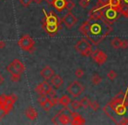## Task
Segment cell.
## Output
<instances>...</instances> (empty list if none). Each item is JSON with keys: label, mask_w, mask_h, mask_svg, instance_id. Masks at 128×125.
Instances as JSON below:
<instances>
[{"label": "cell", "mask_w": 128, "mask_h": 125, "mask_svg": "<svg viewBox=\"0 0 128 125\" xmlns=\"http://www.w3.org/2000/svg\"><path fill=\"white\" fill-rule=\"evenodd\" d=\"M89 30H90V24H89V22H88V21L84 22L80 25V27H79V31H80L81 33L84 34V35H86V36L88 35Z\"/></svg>", "instance_id": "17"}, {"label": "cell", "mask_w": 128, "mask_h": 125, "mask_svg": "<svg viewBox=\"0 0 128 125\" xmlns=\"http://www.w3.org/2000/svg\"><path fill=\"white\" fill-rule=\"evenodd\" d=\"M63 83H64L63 78L59 75L55 74L51 78V84L52 85V87L54 89H59L63 85Z\"/></svg>", "instance_id": "11"}, {"label": "cell", "mask_w": 128, "mask_h": 125, "mask_svg": "<svg viewBox=\"0 0 128 125\" xmlns=\"http://www.w3.org/2000/svg\"><path fill=\"white\" fill-rule=\"evenodd\" d=\"M68 93L73 97H78L84 92V86L78 81H73L69 83V85L66 88Z\"/></svg>", "instance_id": "4"}, {"label": "cell", "mask_w": 128, "mask_h": 125, "mask_svg": "<svg viewBox=\"0 0 128 125\" xmlns=\"http://www.w3.org/2000/svg\"><path fill=\"white\" fill-rule=\"evenodd\" d=\"M61 112H62V111H59V113L58 114L57 116H56V117H58V119L59 124H71V122H72L71 117H70L68 115H66V114L61 113Z\"/></svg>", "instance_id": "13"}, {"label": "cell", "mask_w": 128, "mask_h": 125, "mask_svg": "<svg viewBox=\"0 0 128 125\" xmlns=\"http://www.w3.org/2000/svg\"><path fill=\"white\" fill-rule=\"evenodd\" d=\"M71 107L73 109V110H78V109L81 108V103L80 101H77V100H74V101H72L71 102Z\"/></svg>", "instance_id": "26"}, {"label": "cell", "mask_w": 128, "mask_h": 125, "mask_svg": "<svg viewBox=\"0 0 128 125\" xmlns=\"http://www.w3.org/2000/svg\"><path fill=\"white\" fill-rule=\"evenodd\" d=\"M75 50L78 53H80L83 57H89L92 53V44L89 43V41L86 38H81L76 43L74 46Z\"/></svg>", "instance_id": "2"}, {"label": "cell", "mask_w": 128, "mask_h": 125, "mask_svg": "<svg viewBox=\"0 0 128 125\" xmlns=\"http://www.w3.org/2000/svg\"><path fill=\"white\" fill-rule=\"evenodd\" d=\"M75 7V3L72 0H66V9H67L68 11H71L73 8Z\"/></svg>", "instance_id": "27"}, {"label": "cell", "mask_w": 128, "mask_h": 125, "mask_svg": "<svg viewBox=\"0 0 128 125\" xmlns=\"http://www.w3.org/2000/svg\"><path fill=\"white\" fill-rule=\"evenodd\" d=\"M107 30H110L108 24L104 27H102L101 24L98 23H93L92 24H90V30L88 32V35L86 37L90 38L95 44H96V37H97V44L104 37V35L107 34Z\"/></svg>", "instance_id": "1"}, {"label": "cell", "mask_w": 128, "mask_h": 125, "mask_svg": "<svg viewBox=\"0 0 128 125\" xmlns=\"http://www.w3.org/2000/svg\"><path fill=\"white\" fill-rule=\"evenodd\" d=\"M5 115H6V112L4 111V109H2L1 107H0V119L3 118Z\"/></svg>", "instance_id": "36"}, {"label": "cell", "mask_w": 128, "mask_h": 125, "mask_svg": "<svg viewBox=\"0 0 128 125\" xmlns=\"http://www.w3.org/2000/svg\"><path fill=\"white\" fill-rule=\"evenodd\" d=\"M20 75H12L10 76V80L12 82H18L20 80Z\"/></svg>", "instance_id": "33"}, {"label": "cell", "mask_w": 128, "mask_h": 125, "mask_svg": "<svg viewBox=\"0 0 128 125\" xmlns=\"http://www.w3.org/2000/svg\"><path fill=\"white\" fill-rule=\"evenodd\" d=\"M44 1H46L48 4H52V3H53V2H54V0H44Z\"/></svg>", "instance_id": "39"}, {"label": "cell", "mask_w": 128, "mask_h": 125, "mask_svg": "<svg viewBox=\"0 0 128 125\" xmlns=\"http://www.w3.org/2000/svg\"><path fill=\"white\" fill-rule=\"evenodd\" d=\"M92 58L94 60L96 63H98V65H102L107 60V56L104 51H100V50H96V51H92Z\"/></svg>", "instance_id": "7"}, {"label": "cell", "mask_w": 128, "mask_h": 125, "mask_svg": "<svg viewBox=\"0 0 128 125\" xmlns=\"http://www.w3.org/2000/svg\"><path fill=\"white\" fill-rule=\"evenodd\" d=\"M72 100L68 95H63L60 98H59V104L62 105L64 107H67L68 105L71 103Z\"/></svg>", "instance_id": "16"}, {"label": "cell", "mask_w": 128, "mask_h": 125, "mask_svg": "<svg viewBox=\"0 0 128 125\" xmlns=\"http://www.w3.org/2000/svg\"><path fill=\"white\" fill-rule=\"evenodd\" d=\"M109 5L118 10L120 8V5H121V0H110Z\"/></svg>", "instance_id": "24"}, {"label": "cell", "mask_w": 128, "mask_h": 125, "mask_svg": "<svg viewBox=\"0 0 128 125\" xmlns=\"http://www.w3.org/2000/svg\"><path fill=\"white\" fill-rule=\"evenodd\" d=\"M52 5L58 11H62L66 6V0H54Z\"/></svg>", "instance_id": "15"}, {"label": "cell", "mask_w": 128, "mask_h": 125, "mask_svg": "<svg viewBox=\"0 0 128 125\" xmlns=\"http://www.w3.org/2000/svg\"><path fill=\"white\" fill-rule=\"evenodd\" d=\"M72 115V124H84V119L81 117L79 114L76 112H71Z\"/></svg>", "instance_id": "12"}, {"label": "cell", "mask_w": 128, "mask_h": 125, "mask_svg": "<svg viewBox=\"0 0 128 125\" xmlns=\"http://www.w3.org/2000/svg\"><path fill=\"white\" fill-rule=\"evenodd\" d=\"M84 74V70H83V69H81V68H78V69H77L76 70H75V76H76V77L78 78H82Z\"/></svg>", "instance_id": "29"}, {"label": "cell", "mask_w": 128, "mask_h": 125, "mask_svg": "<svg viewBox=\"0 0 128 125\" xmlns=\"http://www.w3.org/2000/svg\"><path fill=\"white\" fill-rule=\"evenodd\" d=\"M19 2L24 7H28L32 2V0H19Z\"/></svg>", "instance_id": "31"}, {"label": "cell", "mask_w": 128, "mask_h": 125, "mask_svg": "<svg viewBox=\"0 0 128 125\" xmlns=\"http://www.w3.org/2000/svg\"><path fill=\"white\" fill-rule=\"evenodd\" d=\"M32 1H34L35 3H40L42 1H44V0H32Z\"/></svg>", "instance_id": "40"}, {"label": "cell", "mask_w": 128, "mask_h": 125, "mask_svg": "<svg viewBox=\"0 0 128 125\" xmlns=\"http://www.w3.org/2000/svg\"><path fill=\"white\" fill-rule=\"evenodd\" d=\"M5 45H6V44H5L4 41H0V49H4Z\"/></svg>", "instance_id": "37"}, {"label": "cell", "mask_w": 128, "mask_h": 125, "mask_svg": "<svg viewBox=\"0 0 128 125\" xmlns=\"http://www.w3.org/2000/svg\"><path fill=\"white\" fill-rule=\"evenodd\" d=\"M40 105H41V107H42V108L46 110V111H49L52 107L54 106L53 103H52V102L51 101V99H50V98H47V99H46L44 103H41Z\"/></svg>", "instance_id": "18"}, {"label": "cell", "mask_w": 128, "mask_h": 125, "mask_svg": "<svg viewBox=\"0 0 128 125\" xmlns=\"http://www.w3.org/2000/svg\"><path fill=\"white\" fill-rule=\"evenodd\" d=\"M52 85L50 84L46 80H44V82L38 83V84L36 86L35 88V91L36 93H38V95H46V96H49L51 94V92L52 91Z\"/></svg>", "instance_id": "6"}, {"label": "cell", "mask_w": 128, "mask_h": 125, "mask_svg": "<svg viewBox=\"0 0 128 125\" xmlns=\"http://www.w3.org/2000/svg\"><path fill=\"white\" fill-rule=\"evenodd\" d=\"M106 76H107L108 79L113 81L114 79H116V77L118 76V75H117L116 71L113 70V69H111V70H110L109 72L107 73V75H106Z\"/></svg>", "instance_id": "25"}, {"label": "cell", "mask_w": 128, "mask_h": 125, "mask_svg": "<svg viewBox=\"0 0 128 125\" xmlns=\"http://www.w3.org/2000/svg\"><path fill=\"white\" fill-rule=\"evenodd\" d=\"M58 29V24H46V30L48 33L53 34L56 33Z\"/></svg>", "instance_id": "20"}, {"label": "cell", "mask_w": 128, "mask_h": 125, "mask_svg": "<svg viewBox=\"0 0 128 125\" xmlns=\"http://www.w3.org/2000/svg\"><path fill=\"white\" fill-rule=\"evenodd\" d=\"M128 47V42L126 40H121V44H120V49L126 50Z\"/></svg>", "instance_id": "34"}, {"label": "cell", "mask_w": 128, "mask_h": 125, "mask_svg": "<svg viewBox=\"0 0 128 125\" xmlns=\"http://www.w3.org/2000/svg\"><path fill=\"white\" fill-rule=\"evenodd\" d=\"M54 75H55L54 69H52V67H50V66H46V67H44L40 70V76H42L44 80H46V81L51 79Z\"/></svg>", "instance_id": "9"}, {"label": "cell", "mask_w": 128, "mask_h": 125, "mask_svg": "<svg viewBox=\"0 0 128 125\" xmlns=\"http://www.w3.org/2000/svg\"><path fill=\"white\" fill-rule=\"evenodd\" d=\"M91 81H92V83L93 85H98V84H100V83H101L102 77L100 76V75H98V74H96V73H95V74H93L92 76Z\"/></svg>", "instance_id": "21"}, {"label": "cell", "mask_w": 128, "mask_h": 125, "mask_svg": "<svg viewBox=\"0 0 128 125\" xmlns=\"http://www.w3.org/2000/svg\"><path fill=\"white\" fill-rule=\"evenodd\" d=\"M18 46L24 51H30L34 46V40L29 35L23 36L18 42Z\"/></svg>", "instance_id": "5"}, {"label": "cell", "mask_w": 128, "mask_h": 125, "mask_svg": "<svg viewBox=\"0 0 128 125\" xmlns=\"http://www.w3.org/2000/svg\"><path fill=\"white\" fill-rule=\"evenodd\" d=\"M90 107H91L92 110L93 111H97V110H98V108H100V103H98L97 101L91 102V105H90Z\"/></svg>", "instance_id": "28"}, {"label": "cell", "mask_w": 128, "mask_h": 125, "mask_svg": "<svg viewBox=\"0 0 128 125\" xmlns=\"http://www.w3.org/2000/svg\"><path fill=\"white\" fill-rule=\"evenodd\" d=\"M89 4V0H79V5L83 8H86Z\"/></svg>", "instance_id": "30"}, {"label": "cell", "mask_w": 128, "mask_h": 125, "mask_svg": "<svg viewBox=\"0 0 128 125\" xmlns=\"http://www.w3.org/2000/svg\"><path fill=\"white\" fill-rule=\"evenodd\" d=\"M6 70L10 75H20L24 71V65L19 59H14L8 64Z\"/></svg>", "instance_id": "3"}, {"label": "cell", "mask_w": 128, "mask_h": 125, "mask_svg": "<svg viewBox=\"0 0 128 125\" xmlns=\"http://www.w3.org/2000/svg\"><path fill=\"white\" fill-rule=\"evenodd\" d=\"M123 1H124V2H125V3H126V4L128 5V0H123Z\"/></svg>", "instance_id": "41"}, {"label": "cell", "mask_w": 128, "mask_h": 125, "mask_svg": "<svg viewBox=\"0 0 128 125\" xmlns=\"http://www.w3.org/2000/svg\"><path fill=\"white\" fill-rule=\"evenodd\" d=\"M26 116L30 119V120H36L38 117V111L33 108V107L30 106L26 109Z\"/></svg>", "instance_id": "14"}, {"label": "cell", "mask_w": 128, "mask_h": 125, "mask_svg": "<svg viewBox=\"0 0 128 125\" xmlns=\"http://www.w3.org/2000/svg\"><path fill=\"white\" fill-rule=\"evenodd\" d=\"M109 2H110V0H98V3H100L101 5H103V6L108 5L109 4Z\"/></svg>", "instance_id": "35"}, {"label": "cell", "mask_w": 128, "mask_h": 125, "mask_svg": "<svg viewBox=\"0 0 128 125\" xmlns=\"http://www.w3.org/2000/svg\"><path fill=\"white\" fill-rule=\"evenodd\" d=\"M80 103H81V106L84 109H87L88 107H90V105H91V101H90V99L87 96H84V97L80 100Z\"/></svg>", "instance_id": "23"}, {"label": "cell", "mask_w": 128, "mask_h": 125, "mask_svg": "<svg viewBox=\"0 0 128 125\" xmlns=\"http://www.w3.org/2000/svg\"><path fill=\"white\" fill-rule=\"evenodd\" d=\"M104 16L108 22H109V21H113L118 17V12H117L116 9L112 8V7H109V8L106 10V11H104Z\"/></svg>", "instance_id": "10"}, {"label": "cell", "mask_w": 128, "mask_h": 125, "mask_svg": "<svg viewBox=\"0 0 128 125\" xmlns=\"http://www.w3.org/2000/svg\"><path fill=\"white\" fill-rule=\"evenodd\" d=\"M4 82V76L2 74H0V84H2V83Z\"/></svg>", "instance_id": "38"}, {"label": "cell", "mask_w": 128, "mask_h": 125, "mask_svg": "<svg viewBox=\"0 0 128 125\" xmlns=\"http://www.w3.org/2000/svg\"><path fill=\"white\" fill-rule=\"evenodd\" d=\"M77 22H78L77 17H75L71 11H68L67 13L66 14V16L63 17V23H64V25H66V28H68V29L72 28L73 26L77 24Z\"/></svg>", "instance_id": "8"}, {"label": "cell", "mask_w": 128, "mask_h": 125, "mask_svg": "<svg viewBox=\"0 0 128 125\" xmlns=\"http://www.w3.org/2000/svg\"><path fill=\"white\" fill-rule=\"evenodd\" d=\"M50 99H51V101L52 102V103H53L54 106L59 103V98H58L57 96H51V98H50Z\"/></svg>", "instance_id": "32"}, {"label": "cell", "mask_w": 128, "mask_h": 125, "mask_svg": "<svg viewBox=\"0 0 128 125\" xmlns=\"http://www.w3.org/2000/svg\"><path fill=\"white\" fill-rule=\"evenodd\" d=\"M120 44H121V39L118 37H114L112 40L111 41V45L114 49H120Z\"/></svg>", "instance_id": "22"}, {"label": "cell", "mask_w": 128, "mask_h": 125, "mask_svg": "<svg viewBox=\"0 0 128 125\" xmlns=\"http://www.w3.org/2000/svg\"><path fill=\"white\" fill-rule=\"evenodd\" d=\"M46 24H58V18L55 16V14H53L52 12L50 13V15L47 16L46 17Z\"/></svg>", "instance_id": "19"}]
</instances>
